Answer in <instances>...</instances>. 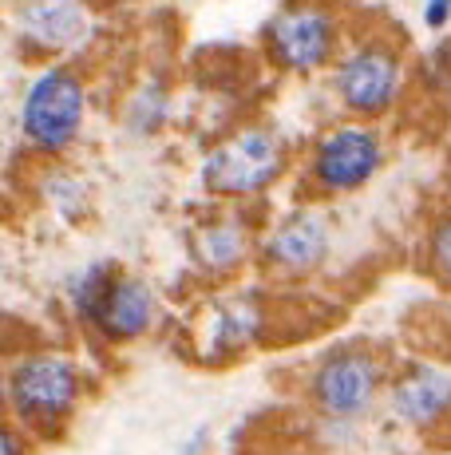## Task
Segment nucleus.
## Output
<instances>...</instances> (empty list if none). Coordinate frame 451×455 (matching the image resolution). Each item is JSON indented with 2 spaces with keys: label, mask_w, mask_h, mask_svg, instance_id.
I'll use <instances>...</instances> for the list:
<instances>
[{
  "label": "nucleus",
  "mask_w": 451,
  "mask_h": 455,
  "mask_svg": "<svg viewBox=\"0 0 451 455\" xmlns=\"http://www.w3.org/2000/svg\"><path fill=\"white\" fill-rule=\"evenodd\" d=\"M83 103H88L83 84L67 68H48L24 95L20 127L28 143L40 151H64L83 124Z\"/></svg>",
  "instance_id": "f257e3e1"
},
{
  "label": "nucleus",
  "mask_w": 451,
  "mask_h": 455,
  "mask_svg": "<svg viewBox=\"0 0 451 455\" xmlns=\"http://www.w3.org/2000/svg\"><path fill=\"white\" fill-rule=\"evenodd\" d=\"M75 305L83 317L95 321V329L115 340L138 337L154 317L151 290L135 277H115L107 266H91L83 274V282L75 285Z\"/></svg>",
  "instance_id": "f03ea898"
},
{
  "label": "nucleus",
  "mask_w": 451,
  "mask_h": 455,
  "mask_svg": "<svg viewBox=\"0 0 451 455\" xmlns=\"http://www.w3.org/2000/svg\"><path fill=\"white\" fill-rule=\"evenodd\" d=\"M281 147L270 131H241L238 139L214 147L202 163V182L218 195H257L281 174Z\"/></svg>",
  "instance_id": "7ed1b4c3"
},
{
  "label": "nucleus",
  "mask_w": 451,
  "mask_h": 455,
  "mask_svg": "<svg viewBox=\"0 0 451 455\" xmlns=\"http://www.w3.org/2000/svg\"><path fill=\"white\" fill-rule=\"evenodd\" d=\"M80 396V376L64 356H28L8 380V400L28 424L56 427Z\"/></svg>",
  "instance_id": "20e7f679"
},
{
  "label": "nucleus",
  "mask_w": 451,
  "mask_h": 455,
  "mask_svg": "<svg viewBox=\"0 0 451 455\" xmlns=\"http://www.w3.org/2000/svg\"><path fill=\"white\" fill-rule=\"evenodd\" d=\"M380 166V143L372 131L364 127H341L333 135L320 139L313 171L328 190H352L360 182L372 179V171Z\"/></svg>",
  "instance_id": "39448f33"
},
{
  "label": "nucleus",
  "mask_w": 451,
  "mask_h": 455,
  "mask_svg": "<svg viewBox=\"0 0 451 455\" xmlns=\"http://www.w3.org/2000/svg\"><path fill=\"white\" fill-rule=\"evenodd\" d=\"M270 48L277 64L293 72H313L333 52V20L317 8H297L270 24Z\"/></svg>",
  "instance_id": "423d86ee"
},
{
  "label": "nucleus",
  "mask_w": 451,
  "mask_h": 455,
  "mask_svg": "<svg viewBox=\"0 0 451 455\" xmlns=\"http://www.w3.org/2000/svg\"><path fill=\"white\" fill-rule=\"evenodd\" d=\"M380 384L376 361L360 353L349 356H333V361L320 364V372L313 376V392L317 404L333 416H360L372 404V392Z\"/></svg>",
  "instance_id": "0eeeda50"
},
{
  "label": "nucleus",
  "mask_w": 451,
  "mask_h": 455,
  "mask_svg": "<svg viewBox=\"0 0 451 455\" xmlns=\"http://www.w3.org/2000/svg\"><path fill=\"white\" fill-rule=\"evenodd\" d=\"M396 84H400V64L384 48L357 52L341 68V80H336L341 95L349 100V108H357V111H384L396 95Z\"/></svg>",
  "instance_id": "6e6552de"
},
{
  "label": "nucleus",
  "mask_w": 451,
  "mask_h": 455,
  "mask_svg": "<svg viewBox=\"0 0 451 455\" xmlns=\"http://www.w3.org/2000/svg\"><path fill=\"white\" fill-rule=\"evenodd\" d=\"M20 28L40 48H72L88 32V12L80 0H24Z\"/></svg>",
  "instance_id": "1a4fd4ad"
},
{
  "label": "nucleus",
  "mask_w": 451,
  "mask_h": 455,
  "mask_svg": "<svg viewBox=\"0 0 451 455\" xmlns=\"http://www.w3.org/2000/svg\"><path fill=\"white\" fill-rule=\"evenodd\" d=\"M328 250V230L317 214H297L270 238V261L281 269H313Z\"/></svg>",
  "instance_id": "9d476101"
},
{
  "label": "nucleus",
  "mask_w": 451,
  "mask_h": 455,
  "mask_svg": "<svg viewBox=\"0 0 451 455\" xmlns=\"http://www.w3.org/2000/svg\"><path fill=\"white\" fill-rule=\"evenodd\" d=\"M396 412L412 424H431L451 408V376L436 372V369H420L412 372L407 380L396 384L392 392Z\"/></svg>",
  "instance_id": "9b49d317"
},
{
  "label": "nucleus",
  "mask_w": 451,
  "mask_h": 455,
  "mask_svg": "<svg viewBox=\"0 0 451 455\" xmlns=\"http://www.w3.org/2000/svg\"><path fill=\"white\" fill-rule=\"evenodd\" d=\"M194 253H198V261L210 269H233L241 261V253H246V234H241L238 222H222V226H214V230L198 234Z\"/></svg>",
  "instance_id": "f8f14e48"
},
{
  "label": "nucleus",
  "mask_w": 451,
  "mask_h": 455,
  "mask_svg": "<svg viewBox=\"0 0 451 455\" xmlns=\"http://www.w3.org/2000/svg\"><path fill=\"white\" fill-rule=\"evenodd\" d=\"M257 332V309L249 301H238V305H226L214 321V332H210V353H233L241 348L249 337Z\"/></svg>",
  "instance_id": "ddd939ff"
},
{
  "label": "nucleus",
  "mask_w": 451,
  "mask_h": 455,
  "mask_svg": "<svg viewBox=\"0 0 451 455\" xmlns=\"http://www.w3.org/2000/svg\"><path fill=\"white\" fill-rule=\"evenodd\" d=\"M436 266L444 277H451V222H444L436 234Z\"/></svg>",
  "instance_id": "4468645a"
},
{
  "label": "nucleus",
  "mask_w": 451,
  "mask_h": 455,
  "mask_svg": "<svg viewBox=\"0 0 451 455\" xmlns=\"http://www.w3.org/2000/svg\"><path fill=\"white\" fill-rule=\"evenodd\" d=\"M423 20L431 24V28H444L451 20V0H428V8H423Z\"/></svg>",
  "instance_id": "2eb2a0df"
},
{
  "label": "nucleus",
  "mask_w": 451,
  "mask_h": 455,
  "mask_svg": "<svg viewBox=\"0 0 451 455\" xmlns=\"http://www.w3.org/2000/svg\"><path fill=\"white\" fill-rule=\"evenodd\" d=\"M0 455H24L20 435H16L12 427H4V424H0Z\"/></svg>",
  "instance_id": "dca6fc26"
},
{
  "label": "nucleus",
  "mask_w": 451,
  "mask_h": 455,
  "mask_svg": "<svg viewBox=\"0 0 451 455\" xmlns=\"http://www.w3.org/2000/svg\"><path fill=\"white\" fill-rule=\"evenodd\" d=\"M0 404H4V384H0Z\"/></svg>",
  "instance_id": "f3484780"
}]
</instances>
